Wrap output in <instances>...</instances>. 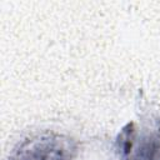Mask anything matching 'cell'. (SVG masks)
<instances>
[{
    "label": "cell",
    "mask_w": 160,
    "mask_h": 160,
    "mask_svg": "<svg viewBox=\"0 0 160 160\" xmlns=\"http://www.w3.org/2000/svg\"><path fill=\"white\" fill-rule=\"evenodd\" d=\"M79 142L72 136L55 131L31 135L19 142L9 160H75Z\"/></svg>",
    "instance_id": "cell-2"
},
{
    "label": "cell",
    "mask_w": 160,
    "mask_h": 160,
    "mask_svg": "<svg viewBox=\"0 0 160 160\" xmlns=\"http://www.w3.org/2000/svg\"><path fill=\"white\" fill-rule=\"evenodd\" d=\"M115 160H160V112L126 122L114 141Z\"/></svg>",
    "instance_id": "cell-1"
}]
</instances>
